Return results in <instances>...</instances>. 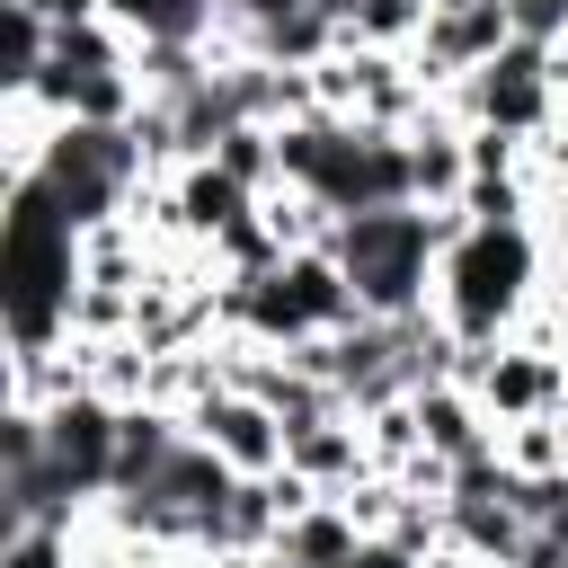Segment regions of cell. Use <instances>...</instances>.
<instances>
[{"mask_svg":"<svg viewBox=\"0 0 568 568\" xmlns=\"http://www.w3.org/2000/svg\"><path fill=\"white\" fill-rule=\"evenodd\" d=\"M355 426H364V453H373V470H408V462L426 453L417 399H390V408H373V417H355Z\"/></svg>","mask_w":568,"mask_h":568,"instance_id":"obj_12","label":"cell"},{"mask_svg":"<svg viewBox=\"0 0 568 568\" xmlns=\"http://www.w3.org/2000/svg\"><path fill=\"white\" fill-rule=\"evenodd\" d=\"M275 550H293L302 568H346L355 550H364V532H355V515L337 506V497H320V506H302L293 524H284V541Z\"/></svg>","mask_w":568,"mask_h":568,"instance_id":"obj_10","label":"cell"},{"mask_svg":"<svg viewBox=\"0 0 568 568\" xmlns=\"http://www.w3.org/2000/svg\"><path fill=\"white\" fill-rule=\"evenodd\" d=\"M178 444H186V417H178V408L133 399V408H124V426H115V488H151V479L178 462Z\"/></svg>","mask_w":568,"mask_h":568,"instance_id":"obj_9","label":"cell"},{"mask_svg":"<svg viewBox=\"0 0 568 568\" xmlns=\"http://www.w3.org/2000/svg\"><path fill=\"white\" fill-rule=\"evenodd\" d=\"M417 36H426V0H355L346 18V44L364 53H417Z\"/></svg>","mask_w":568,"mask_h":568,"instance_id":"obj_11","label":"cell"},{"mask_svg":"<svg viewBox=\"0 0 568 568\" xmlns=\"http://www.w3.org/2000/svg\"><path fill=\"white\" fill-rule=\"evenodd\" d=\"M506 568H568V541H559V532H524V550H515Z\"/></svg>","mask_w":568,"mask_h":568,"instance_id":"obj_16","label":"cell"},{"mask_svg":"<svg viewBox=\"0 0 568 568\" xmlns=\"http://www.w3.org/2000/svg\"><path fill=\"white\" fill-rule=\"evenodd\" d=\"M541 302V240L532 222H470L435 257V320L462 346H506Z\"/></svg>","mask_w":568,"mask_h":568,"instance_id":"obj_2","label":"cell"},{"mask_svg":"<svg viewBox=\"0 0 568 568\" xmlns=\"http://www.w3.org/2000/svg\"><path fill=\"white\" fill-rule=\"evenodd\" d=\"M470 231L462 204H382L337 222V266L364 302V320H408L435 311V257Z\"/></svg>","mask_w":568,"mask_h":568,"instance_id":"obj_1","label":"cell"},{"mask_svg":"<svg viewBox=\"0 0 568 568\" xmlns=\"http://www.w3.org/2000/svg\"><path fill=\"white\" fill-rule=\"evenodd\" d=\"M0 568H80L71 524H27V532H9V541H0Z\"/></svg>","mask_w":568,"mask_h":568,"instance_id":"obj_14","label":"cell"},{"mask_svg":"<svg viewBox=\"0 0 568 568\" xmlns=\"http://www.w3.org/2000/svg\"><path fill=\"white\" fill-rule=\"evenodd\" d=\"M559 89H568L559 44L515 36L488 71H470V80L444 98V115H453V124H497V133H515V142H541V133H550V115H559Z\"/></svg>","mask_w":568,"mask_h":568,"instance_id":"obj_3","label":"cell"},{"mask_svg":"<svg viewBox=\"0 0 568 568\" xmlns=\"http://www.w3.org/2000/svg\"><path fill=\"white\" fill-rule=\"evenodd\" d=\"M462 382L479 390V408H488L497 426L568 408V355H559V346H532V337H506V346H462Z\"/></svg>","mask_w":568,"mask_h":568,"instance_id":"obj_4","label":"cell"},{"mask_svg":"<svg viewBox=\"0 0 568 568\" xmlns=\"http://www.w3.org/2000/svg\"><path fill=\"white\" fill-rule=\"evenodd\" d=\"M115 426H124V408H115V399H98V390H71V399H53V408H44L53 470L71 479V497H80V506H98V497L115 488Z\"/></svg>","mask_w":568,"mask_h":568,"instance_id":"obj_6","label":"cell"},{"mask_svg":"<svg viewBox=\"0 0 568 568\" xmlns=\"http://www.w3.org/2000/svg\"><path fill=\"white\" fill-rule=\"evenodd\" d=\"M169 195H178V231H186L195 248H213L222 231H240V222L257 213V195H248L231 169H213V160H186V169L169 178Z\"/></svg>","mask_w":568,"mask_h":568,"instance_id":"obj_7","label":"cell"},{"mask_svg":"<svg viewBox=\"0 0 568 568\" xmlns=\"http://www.w3.org/2000/svg\"><path fill=\"white\" fill-rule=\"evenodd\" d=\"M284 470H293V479H311L320 497L355 488V479L373 470V453H364V426H355V417H328V426H302V435H284Z\"/></svg>","mask_w":568,"mask_h":568,"instance_id":"obj_8","label":"cell"},{"mask_svg":"<svg viewBox=\"0 0 568 568\" xmlns=\"http://www.w3.org/2000/svg\"><path fill=\"white\" fill-rule=\"evenodd\" d=\"M186 435H195L231 479H275V470H284V417H275L266 399H248V390L195 399V408H186Z\"/></svg>","mask_w":568,"mask_h":568,"instance_id":"obj_5","label":"cell"},{"mask_svg":"<svg viewBox=\"0 0 568 568\" xmlns=\"http://www.w3.org/2000/svg\"><path fill=\"white\" fill-rule=\"evenodd\" d=\"M515 9V36L532 44H568V0H506Z\"/></svg>","mask_w":568,"mask_h":568,"instance_id":"obj_15","label":"cell"},{"mask_svg":"<svg viewBox=\"0 0 568 568\" xmlns=\"http://www.w3.org/2000/svg\"><path fill=\"white\" fill-rule=\"evenodd\" d=\"M462 213L470 222H532V178H470Z\"/></svg>","mask_w":568,"mask_h":568,"instance_id":"obj_13","label":"cell"},{"mask_svg":"<svg viewBox=\"0 0 568 568\" xmlns=\"http://www.w3.org/2000/svg\"><path fill=\"white\" fill-rule=\"evenodd\" d=\"M346 568H417V559H408V550H399V541H382V532H373V541H364V550H355V559H346Z\"/></svg>","mask_w":568,"mask_h":568,"instance_id":"obj_17","label":"cell"}]
</instances>
